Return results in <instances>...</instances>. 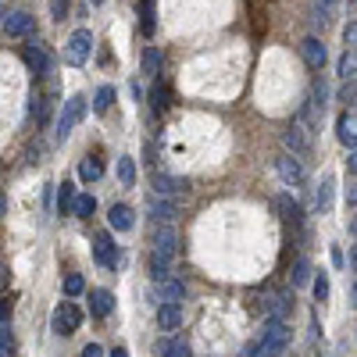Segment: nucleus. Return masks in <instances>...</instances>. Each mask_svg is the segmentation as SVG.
Returning a JSON list of instances; mask_svg holds the SVG:
<instances>
[{"label": "nucleus", "mask_w": 357, "mask_h": 357, "mask_svg": "<svg viewBox=\"0 0 357 357\" xmlns=\"http://www.w3.org/2000/svg\"><path fill=\"white\" fill-rule=\"evenodd\" d=\"M293 333L286 321H264V333L257 336V357H279L289 347Z\"/></svg>", "instance_id": "obj_1"}, {"label": "nucleus", "mask_w": 357, "mask_h": 357, "mask_svg": "<svg viewBox=\"0 0 357 357\" xmlns=\"http://www.w3.org/2000/svg\"><path fill=\"white\" fill-rule=\"evenodd\" d=\"M79 325H82V307L72 301V296L54 307V314H50V329H54L57 336H72V333H79Z\"/></svg>", "instance_id": "obj_2"}, {"label": "nucleus", "mask_w": 357, "mask_h": 357, "mask_svg": "<svg viewBox=\"0 0 357 357\" xmlns=\"http://www.w3.org/2000/svg\"><path fill=\"white\" fill-rule=\"evenodd\" d=\"M86 111H89V107H86V97H79V93H75V97H68V100H65V107H61V114H57V126H54L57 139L65 143V139H68V132H72V129L82 122V118H86Z\"/></svg>", "instance_id": "obj_3"}, {"label": "nucleus", "mask_w": 357, "mask_h": 357, "mask_svg": "<svg viewBox=\"0 0 357 357\" xmlns=\"http://www.w3.org/2000/svg\"><path fill=\"white\" fill-rule=\"evenodd\" d=\"M22 61L29 65V72H33L36 79H47L50 75V68H54V54H50V47L47 43H25L22 47Z\"/></svg>", "instance_id": "obj_4"}, {"label": "nucleus", "mask_w": 357, "mask_h": 357, "mask_svg": "<svg viewBox=\"0 0 357 357\" xmlns=\"http://www.w3.org/2000/svg\"><path fill=\"white\" fill-rule=\"evenodd\" d=\"M275 168H279V178L289 186V190H301L304 183H307V165H304V158H296V154H279V161H275Z\"/></svg>", "instance_id": "obj_5"}, {"label": "nucleus", "mask_w": 357, "mask_h": 357, "mask_svg": "<svg viewBox=\"0 0 357 357\" xmlns=\"http://www.w3.org/2000/svg\"><path fill=\"white\" fill-rule=\"evenodd\" d=\"M89 54H93V33H86V29H79V33H72V40L65 43V61L82 68L89 61Z\"/></svg>", "instance_id": "obj_6"}, {"label": "nucleus", "mask_w": 357, "mask_h": 357, "mask_svg": "<svg viewBox=\"0 0 357 357\" xmlns=\"http://www.w3.org/2000/svg\"><path fill=\"white\" fill-rule=\"evenodd\" d=\"M0 29L8 33V40H29L36 33V18L29 11H11V15L0 18Z\"/></svg>", "instance_id": "obj_7"}, {"label": "nucleus", "mask_w": 357, "mask_h": 357, "mask_svg": "<svg viewBox=\"0 0 357 357\" xmlns=\"http://www.w3.org/2000/svg\"><path fill=\"white\" fill-rule=\"evenodd\" d=\"M151 193L168 197V200H178V197H186V193H190V178H178V175H165V172H158V175L151 178Z\"/></svg>", "instance_id": "obj_8"}, {"label": "nucleus", "mask_w": 357, "mask_h": 357, "mask_svg": "<svg viewBox=\"0 0 357 357\" xmlns=\"http://www.w3.org/2000/svg\"><path fill=\"white\" fill-rule=\"evenodd\" d=\"M93 257H97L100 268H107V272L118 268V243H114L111 232H97L93 236Z\"/></svg>", "instance_id": "obj_9"}, {"label": "nucleus", "mask_w": 357, "mask_h": 357, "mask_svg": "<svg viewBox=\"0 0 357 357\" xmlns=\"http://www.w3.org/2000/svg\"><path fill=\"white\" fill-rule=\"evenodd\" d=\"M146 211H151V218H154L158 225H172V222L178 218V207H175V200L158 197V193H146Z\"/></svg>", "instance_id": "obj_10"}, {"label": "nucleus", "mask_w": 357, "mask_h": 357, "mask_svg": "<svg viewBox=\"0 0 357 357\" xmlns=\"http://www.w3.org/2000/svg\"><path fill=\"white\" fill-rule=\"evenodd\" d=\"M154 296H158V304H161V301H175V304H183V296H186V282L172 272L168 279L154 282Z\"/></svg>", "instance_id": "obj_11"}, {"label": "nucleus", "mask_w": 357, "mask_h": 357, "mask_svg": "<svg viewBox=\"0 0 357 357\" xmlns=\"http://www.w3.org/2000/svg\"><path fill=\"white\" fill-rule=\"evenodd\" d=\"M301 54H304V65H307L311 72H321L325 61H329V54H325V43H321L318 36H307V40L301 43Z\"/></svg>", "instance_id": "obj_12"}, {"label": "nucleus", "mask_w": 357, "mask_h": 357, "mask_svg": "<svg viewBox=\"0 0 357 357\" xmlns=\"http://www.w3.org/2000/svg\"><path fill=\"white\" fill-rule=\"evenodd\" d=\"M286 151L296 154V158H307V154H311V136H307V129H304L301 122H293V126L286 129Z\"/></svg>", "instance_id": "obj_13"}, {"label": "nucleus", "mask_w": 357, "mask_h": 357, "mask_svg": "<svg viewBox=\"0 0 357 357\" xmlns=\"http://www.w3.org/2000/svg\"><path fill=\"white\" fill-rule=\"evenodd\" d=\"M275 207H279V215H282V222H289L293 229H301V225H304V207L296 204V197H293V193H279Z\"/></svg>", "instance_id": "obj_14"}, {"label": "nucleus", "mask_w": 357, "mask_h": 357, "mask_svg": "<svg viewBox=\"0 0 357 357\" xmlns=\"http://www.w3.org/2000/svg\"><path fill=\"white\" fill-rule=\"evenodd\" d=\"M158 325L165 333H175L178 325H183V307H178L175 301H161L158 304Z\"/></svg>", "instance_id": "obj_15"}, {"label": "nucleus", "mask_w": 357, "mask_h": 357, "mask_svg": "<svg viewBox=\"0 0 357 357\" xmlns=\"http://www.w3.org/2000/svg\"><path fill=\"white\" fill-rule=\"evenodd\" d=\"M304 104H307V111H311L314 118H321V114H325V104H329V82L314 79V82H311V97H307Z\"/></svg>", "instance_id": "obj_16"}, {"label": "nucleus", "mask_w": 357, "mask_h": 357, "mask_svg": "<svg viewBox=\"0 0 357 357\" xmlns=\"http://www.w3.org/2000/svg\"><path fill=\"white\" fill-rule=\"evenodd\" d=\"M107 222H111L114 232H129L136 225V211H132L129 204H114L111 211H107Z\"/></svg>", "instance_id": "obj_17"}, {"label": "nucleus", "mask_w": 357, "mask_h": 357, "mask_svg": "<svg viewBox=\"0 0 357 357\" xmlns=\"http://www.w3.org/2000/svg\"><path fill=\"white\" fill-rule=\"evenodd\" d=\"M79 178L82 183H97V178H104V158L100 154H86L79 161Z\"/></svg>", "instance_id": "obj_18"}, {"label": "nucleus", "mask_w": 357, "mask_h": 357, "mask_svg": "<svg viewBox=\"0 0 357 357\" xmlns=\"http://www.w3.org/2000/svg\"><path fill=\"white\" fill-rule=\"evenodd\" d=\"M333 193H336V178H333V175H321V183L314 186V200H311V207H314V211H325V207L333 204Z\"/></svg>", "instance_id": "obj_19"}, {"label": "nucleus", "mask_w": 357, "mask_h": 357, "mask_svg": "<svg viewBox=\"0 0 357 357\" xmlns=\"http://www.w3.org/2000/svg\"><path fill=\"white\" fill-rule=\"evenodd\" d=\"M139 33L151 40L158 33V11H154V0H139Z\"/></svg>", "instance_id": "obj_20"}, {"label": "nucleus", "mask_w": 357, "mask_h": 357, "mask_svg": "<svg viewBox=\"0 0 357 357\" xmlns=\"http://www.w3.org/2000/svg\"><path fill=\"white\" fill-rule=\"evenodd\" d=\"M89 311H93L97 318H107L114 311V296L107 289H93V293H89Z\"/></svg>", "instance_id": "obj_21"}, {"label": "nucleus", "mask_w": 357, "mask_h": 357, "mask_svg": "<svg viewBox=\"0 0 357 357\" xmlns=\"http://www.w3.org/2000/svg\"><path fill=\"white\" fill-rule=\"evenodd\" d=\"M139 65H143V75H146V79H161V50H158V47H146Z\"/></svg>", "instance_id": "obj_22"}, {"label": "nucleus", "mask_w": 357, "mask_h": 357, "mask_svg": "<svg viewBox=\"0 0 357 357\" xmlns=\"http://www.w3.org/2000/svg\"><path fill=\"white\" fill-rule=\"evenodd\" d=\"M336 136H340V143L347 146V151H354V139H357V136H354V118H350L347 111L336 118Z\"/></svg>", "instance_id": "obj_23"}, {"label": "nucleus", "mask_w": 357, "mask_h": 357, "mask_svg": "<svg viewBox=\"0 0 357 357\" xmlns=\"http://www.w3.org/2000/svg\"><path fill=\"white\" fill-rule=\"evenodd\" d=\"M168 100H172L168 86L165 82H151V107H154V114H165L168 111Z\"/></svg>", "instance_id": "obj_24"}, {"label": "nucleus", "mask_w": 357, "mask_h": 357, "mask_svg": "<svg viewBox=\"0 0 357 357\" xmlns=\"http://www.w3.org/2000/svg\"><path fill=\"white\" fill-rule=\"evenodd\" d=\"M0 357H18V336L4 321H0Z\"/></svg>", "instance_id": "obj_25"}, {"label": "nucleus", "mask_w": 357, "mask_h": 357, "mask_svg": "<svg viewBox=\"0 0 357 357\" xmlns=\"http://www.w3.org/2000/svg\"><path fill=\"white\" fill-rule=\"evenodd\" d=\"M72 211H75L79 218H93V211H97V197H93V193H75Z\"/></svg>", "instance_id": "obj_26"}, {"label": "nucleus", "mask_w": 357, "mask_h": 357, "mask_svg": "<svg viewBox=\"0 0 357 357\" xmlns=\"http://www.w3.org/2000/svg\"><path fill=\"white\" fill-rule=\"evenodd\" d=\"M72 204H75V186L65 178V183L57 186V211H61V215H72Z\"/></svg>", "instance_id": "obj_27"}, {"label": "nucleus", "mask_w": 357, "mask_h": 357, "mask_svg": "<svg viewBox=\"0 0 357 357\" xmlns=\"http://www.w3.org/2000/svg\"><path fill=\"white\" fill-rule=\"evenodd\" d=\"M161 357H193V350H190V343H186L183 336H172V340L161 347Z\"/></svg>", "instance_id": "obj_28"}, {"label": "nucleus", "mask_w": 357, "mask_h": 357, "mask_svg": "<svg viewBox=\"0 0 357 357\" xmlns=\"http://www.w3.org/2000/svg\"><path fill=\"white\" fill-rule=\"evenodd\" d=\"M307 279H311V261H307V257H296L293 272H289V286L296 289V286H304Z\"/></svg>", "instance_id": "obj_29"}, {"label": "nucleus", "mask_w": 357, "mask_h": 357, "mask_svg": "<svg viewBox=\"0 0 357 357\" xmlns=\"http://www.w3.org/2000/svg\"><path fill=\"white\" fill-rule=\"evenodd\" d=\"M118 183H122L126 190L136 186V161H132V158H122V161H118Z\"/></svg>", "instance_id": "obj_30"}, {"label": "nucleus", "mask_w": 357, "mask_h": 357, "mask_svg": "<svg viewBox=\"0 0 357 357\" xmlns=\"http://www.w3.org/2000/svg\"><path fill=\"white\" fill-rule=\"evenodd\" d=\"M111 104H114V89H111V86H100L97 93H93V111H97V114H104Z\"/></svg>", "instance_id": "obj_31"}, {"label": "nucleus", "mask_w": 357, "mask_h": 357, "mask_svg": "<svg viewBox=\"0 0 357 357\" xmlns=\"http://www.w3.org/2000/svg\"><path fill=\"white\" fill-rule=\"evenodd\" d=\"M61 289H65V296H79V293H86V279L79 272H72L61 279Z\"/></svg>", "instance_id": "obj_32"}, {"label": "nucleus", "mask_w": 357, "mask_h": 357, "mask_svg": "<svg viewBox=\"0 0 357 357\" xmlns=\"http://www.w3.org/2000/svg\"><path fill=\"white\" fill-rule=\"evenodd\" d=\"M340 79H343V82L354 79V47H347L343 57H340Z\"/></svg>", "instance_id": "obj_33"}, {"label": "nucleus", "mask_w": 357, "mask_h": 357, "mask_svg": "<svg viewBox=\"0 0 357 357\" xmlns=\"http://www.w3.org/2000/svg\"><path fill=\"white\" fill-rule=\"evenodd\" d=\"M68 11H72V0H50V18L54 22H65Z\"/></svg>", "instance_id": "obj_34"}, {"label": "nucleus", "mask_w": 357, "mask_h": 357, "mask_svg": "<svg viewBox=\"0 0 357 357\" xmlns=\"http://www.w3.org/2000/svg\"><path fill=\"white\" fill-rule=\"evenodd\" d=\"M333 8H336V0H314V18H318V25H325V22H329Z\"/></svg>", "instance_id": "obj_35"}, {"label": "nucleus", "mask_w": 357, "mask_h": 357, "mask_svg": "<svg viewBox=\"0 0 357 357\" xmlns=\"http://www.w3.org/2000/svg\"><path fill=\"white\" fill-rule=\"evenodd\" d=\"M314 301H318V304L329 301V275H325V272L314 275Z\"/></svg>", "instance_id": "obj_36"}, {"label": "nucleus", "mask_w": 357, "mask_h": 357, "mask_svg": "<svg viewBox=\"0 0 357 357\" xmlns=\"http://www.w3.org/2000/svg\"><path fill=\"white\" fill-rule=\"evenodd\" d=\"M79 357H104V347H100V343H86Z\"/></svg>", "instance_id": "obj_37"}, {"label": "nucleus", "mask_w": 357, "mask_h": 357, "mask_svg": "<svg viewBox=\"0 0 357 357\" xmlns=\"http://www.w3.org/2000/svg\"><path fill=\"white\" fill-rule=\"evenodd\" d=\"M11 318V304L4 301V293H0V321H8Z\"/></svg>", "instance_id": "obj_38"}, {"label": "nucleus", "mask_w": 357, "mask_h": 357, "mask_svg": "<svg viewBox=\"0 0 357 357\" xmlns=\"http://www.w3.org/2000/svg\"><path fill=\"white\" fill-rule=\"evenodd\" d=\"M4 289H8V268L0 264V293H4Z\"/></svg>", "instance_id": "obj_39"}, {"label": "nucleus", "mask_w": 357, "mask_h": 357, "mask_svg": "<svg viewBox=\"0 0 357 357\" xmlns=\"http://www.w3.org/2000/svg\"><path fill=\"white\" fill-rule=\"evenodd\" d=\"M240 357H257V340H254L250 347H243V354H240Z\"/></svg>", "instance_id": "obj_40"}, {"label": "nucleus", "mask_w": 357, "mask_h": 357, "mask_svg": "<svg viewBox=\"0 0 357 357\" xmlns=\"http://www.w3.org/2000/svg\"><path fill=\"white\" fill-rule=\"evenodd\" d=\"M107 357H129V350H126V347H114V350H111Z\"/></svg>", "instance_id": "obj_41"}, {"label": "nucleus", "mask_w": 357, "mask_h": 357, "mask_svg": "<svg viewBox=\"0 0 357 357\" xmlns=\"http://www.w3.org/2000/svg\"><path fill=\"white\" fill-rule=\"evenodd\" d=\"M8 211V204H4V197H0V215H4Z\"/></svg>", "instance_id": "obj_42"}, {"label": "nucleus", "mask_w": 357, "mask_h": 357, "mask_svg": "<svg viewBox=\"0 0 357 357\" xmlns=\"http://www.w3.org/2000/svg\"><path fill=\"white\" fill-rule=\"evenodd\" d=\"M89 4H93V8H100V4H104V0H89Z\"/></svg>", "instance_id": "obj_43"}, {"label": "nucleus", "mask_w": 357, "mask_h": 357, "mask_svg": "<svg viewBox=\"0 0 357 357\" xmlns=\"http://www.w3.org/2000/svg\"><path fill=\"white\" fill-rule=\"evenodd\" d=\"M0 18H4V11H0Z\"/></svg>", "instance_id": "obj_44"}]
</instances>
